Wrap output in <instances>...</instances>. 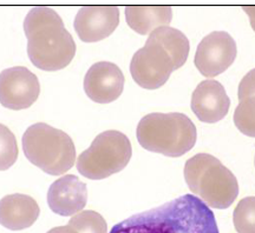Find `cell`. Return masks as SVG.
Returning <instances> with one entry per match:
<instances>
[{
  "label": "cell",
  "instance_id": "6",
  "mask_svg": "<svg viewBox=\"0 0 255 233\" xmlns=\"http://www.w3.org/2000/svg\"><path fill=\"white\" fill-rule=\"evenodd\" d=\"M131 155V144L124 133L116 130L104 131L96 137L90 148L81 153L76 166L88 179L101 180L122 171Z\"/></svg>",
  "mask_w": 255,
  "mask_h": 233
},
{
  "label": "cell",
  "instance_id": "19",
  "mask_svg": "<svg viewBox=\"0 0 255 233\" xmlns=\"http://www.w3.org/2000/svg\"><path fill=\"white\" fill-rule=\"evenodd\" d=\"M234 124L242 135L255 138V97L240 100L235 108Z\"/></svg>",
  "mask_w": 255,
  "mask_h": 233
},
{
  "label": "cell",
  "instance_id": "2",
  "mask_svg": "<svg viewBox=\"0 0 255 233\" xmlns=\"http://www.w3.org/2000/svg\"><path fill=\"white\" fill-rule=\"evenodd\" d=\"M27 56L37 69L58 71L69 65L76 54V43L55 9L33 7L24 20Z\"/></svg>",
  "mask_w": 255,
  "mask_h": 233
},
{
  "label": "cell",
  "instance_id": "8",
  "mask_svg": "<svg viewBox=\"0 0 255 233\" xmlns=\"http://www.w3.org/2000/svg\"><path fill=\"white\" fill-rule=\"evenodd\" d=\"M238 56V47L231 34L215 31L201 40L196 49V69L206 78H214L227 71Z\"/></svg>",
  "mask_w": 255,
  "mask_h": 233
},
{
  "label": "cell",
  "instance_id": "14",
  "mask_svg": "<svg viewBox=\"0 0 255 233\" xmlns=\"http://www.w3.org/2000/svg\"><path fill=\"white\" fill-rule=\"evenodd\" d=\"M39 212L36 200L26 194H8L0 199V225L12 231L30 228L38 219Z\"/></svg>",
  "mask_w": 255,
  "mask_h": 233
},
{
  "label": "cell",
  "instance_id": "10",
  "mask_svg": "<svg viewBox=\"0 0 255 233\" xmlns=\"http://www.w3.org/2000/svg\"><path fill=\"white\" fill-rule=\"evenodd\" d=\"M119 24L117 6H83L76 14L73 27L79 39L96 43L109 37Z\"/></svg>",
  "mask_w": 255,
  "mask_h": 233
},
{
  "label": "cell",
  "instance_id": "11",
  "mask_svg": "<svg viewBox=\"0 0 255 233\" xmlns=\"http://www.w3.org/2000/svg\"><path fill=\"white\" fill-rule=\"evenodd\" d=\"M124 75L114 63H96L84 78V91L92 101L109 104L119 99L124 88Z\"/></svg>",
  "mask_w": 255,
  "mask_h": 233
},
{
  "label": "cell",
  "instance_id": "3",
  "mask_svg": "<svg viewBox=\"0 0 255 233\" xmlns=\"http://www.w3.org/2000/svg\"><path fill=\"white\" fill-rule=\"evenodd\" d=\"M137 140L146 151L177 158L194 148L197 132L183 113H150L137 125Z\"/></svg>",
  "mask_w": 255,
  "mask_h": 233
},
{
  "label": "cell",
  "instance_id": "22",
  "mask_svg": "<svg viewBox=\"0 0 255 233\" xmlns=\"http://www.w3.org/2000/svg\"><path fill=\"white\" fill-rule=\"evenodd\" d=\"M242 9H244L245 13L250 17L251 26L255 31V6H244Z\"/></svg>",
  "mask_w": 255,
  "mask_h": 233
},
{
  "label": "cell",
  "instance_id": "21",
  "mask_svg": "<svg viewBox=\"0 0 255 233\" xmlns=\"http://www.w3.org/2000/svg\"><path fill=\"white\" fill-rule=\"evenodd\" d=\"M239 99L255 97V69L252 70L242 78L239 85Z\"/></svg>",
  "mask_w": 255,
  "mask_h": 233
},
{
  "label": "cell",
  "instance_id": "18",
  "mask_svg": "<svg viewBox=\"0 0 255 233\" xmlns=\"http://www.w3.org/2000/svg\"><path fill=\"white\" fill-rule=\"evenodd\" d=\"M68 225L78 233H108L107 222L95 211H81L70 219Z\"/></svg>",
  "mask_w": 255,
  "mask_h": 233
},
{
  "label": "cell",
  "instance_id": "23",
  "mask_svg": "<svg viewBox=\"0 0 255 233\" xmlns=\"http://www.w3.org/2000/svg\"><path fill=\"white\" fill-rule=\"evenodd\" d=\"M47 233H78L75 229H72L71 226H58V228L51 229Z\"/></svg>",
  "mask_w": 255,
  "mask_h": 233
},
{
  "label": "cell",
  "instance_id": "4",
  "mask_svg": "<svg viewBox=\"0 0 255 233\" xmlns=\"http://www.w3.org/2000/svg\"><path fill=\"white\" fill-rule=\"evenodd\" d=\"M184 179L191 192L213 209H228L239 194L237 177L207 153H199L186 162Z\"/></svg>",
  "mask_w": 255,
  "mask_h": 233
},
{
  "label": "cell",
  "instance_id": "24",
  "mask_svg": "<svg viewBox=\"0 0 255 233\" xmlns=\"http://www.w3.org/2000/svg\"><path fill=\"white\" fill-rule=\"evenodd\" d=\"M254 164H255V159H254Z\"/></svg>",
  "mask_w": 255,
  "mask_h": 233
},
{
  "label": "cell",
  "instance_id": "12",
  "mask_svg": "<svg viewBox=\"0 0 255 233\" xmlns=\"http://www.w3.org/2000/svg\"><path fill=\"white\" fill-rule=\"evenodd\" d=\"M231 99L221 82L207 79L197 85L191 95V110L200 121L215 124L227 116Z\"/></svg>",
  "mask_w": 255,
  "mask_h": 233
},
{
  "label": "cell",
  "instance_id": "17",
  "mask_svg": "<svg viewBox=\"0 0 255 233\" xmlns=\"http://www.w3.org/2000/svg\"><path fill=\"white\" fill-rule=\"evenodd\" d=\"M233 222L238 233H255V197H246L239 202Z\"/></svg>",
  "mask_w": 255,
  "mask_h": 233
},
{
  "label": "cell",
  "instance_id": "16",
  "mask_svg": "<svg viewBox=\"0 0 255 233\" xmlns=\"http://www.w3.org/2000/svg\"><path fill=\"white\" fill-rule=\"evenodd\" d=\"M148 39L156 41L167 51L173 59L175 70L181 69L186 64L190 45L188 38L181 31L170 26H162L152 31Z\"/></svg>",
  "mask_w": 255,
  "mask_h": 233
},
{
  "label": "cell",
  "instance_id": "15",
  "mask_svg": "<svg viewBox=\"0 0 255 233\" xmlns=\"http://www.w3.org/2000/svg\"><path fill=\"white\" fill-rule=\"evenodd\" d=\"M173 19L170 6H127L126 20L129 27L142 36L156 28L168 26Z\"/></svg>",
  "mask_w": 255,
  "mask_h": 233
},
{
  "label": "cell",
  "instance_id": "7",
  "mask_svg": "<svg viewBox=\"0 0 255 233\" xmlns=\"http://www.w3.org/2000/svg\"><path fill=\"white\" fill-rule=\"evenodd\" d=\"M175 71L173 59L159 44L146 40L145 45L133 54L130 73L138 86L146 90H156L168 81Z\"/></svg>",
  "mask_w": 255,
  "mask_h": 233
},
{
  "label": "cell",
  "instance_id": "9",
  "mask_svg": "<svg viewBox=\"0 0 255 233\" xmlns=\"http://www.w3.org/2000/svg\"><path fill=\"white\" fill-rule=\"evenodd\" d=\"M40 93L37 76L24 66H14L0 73V104L20 111L36 103Z\"/></svg>",
  "mask_w": 255,
  "mask_h": 233
},
{
  "label": "cell",
  "instance_id": "5",
  "mask_svg": "<svg viewBox=\"0 0 255 233\" xmlns=\"http://www.w3.org/2000/svg\"><path fill=\"white\" fill-rule=\"evenodd\" d=\"M21 144L28 161L47 174L60 175L75 164L76 149L71 137L45 123L28 127Z\"/></svg>",
  "mask_w": 255,
  "mask_h": 233
},
{
  "label": "cell",
  "instance_id": "1",
  "mask_svg": "<svg viewBox=\"0 0 255 233\" xmlns=\"http://www.w3.org/2000/svg\"><path fill=\"white\" fill-rule=\"evenodd\" d=\"M109 233H219L210 207L199 197L184 194L155 209L131 216Z\"/></svg>",
  "mask_w": 255,
  "mask_h": 233
},
{
  "label": "cell",
  "instance_id": "20",
  "mask_svg": "<svg viewBox=\"0 0 255 233\" xmlns=\"http://www.w3.org/2000/svg\"><path fill=\"white\" fill-rule=\"evenodd\" d=\"M18 145L12 131L0 124V171H6L17 161Z\"/></svg>",
  "mask_w": 255,
  "mask_h": 233
},
{
  "label": "cell",
  "instance_id": "13",
  "mask_svg": "<svg viewBox=\"0 0 255 233\" xmlns=\"http://www.w3.org/2000/svg\"><path fill=\"white\" fill-rule=\"evenodd\" d=\"M88 188L73 174L63 175L51 185L47 191V204L56 215L75 216L87 205Z\"/></svg>",
  "mask_w": 255,
  "mask_h": 233
}]
</instances>
